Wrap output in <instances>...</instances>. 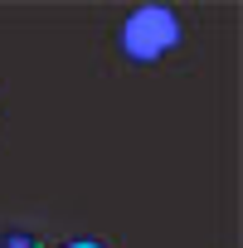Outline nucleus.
<instances>
[{
    "label": "nucleus",
    "instance_id": "obj_1",
    "mask_svg": "<svg viewBox=\"0 0 243 248\" xmlns=\"http://www.w3.org/2000/svg\"><path fill=\"white\" fill-rule=\"evenodd\" d=\"M175 39H180V20L166 5H146V10H137L127 25H122V49H127L132 59H141V63L161 59Z\"/></svg>",
    "mask_w": 243,
    "mask_h": 248
},
{
    "label": "nucleus",
    "instance_id": "obj_2",
    "mask_svg": "<svg viewBox=\"0 0 243 248\" xmlns=\"http://www.w3.org/2000/svg\"><path fill=\"white\" fill-rule=\"evenodd\" d=\"M68 248H102V243H92V238H83V243H68Z\"/></svg>",
    "mask_w": 243,
    "mask_h": 248
}]
</instances>
